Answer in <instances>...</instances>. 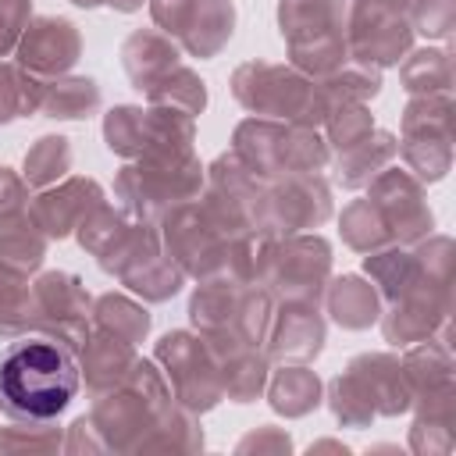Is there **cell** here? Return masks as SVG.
<instances>
[{
    "label": "cell",
    "mask_w": 456,
    "mask_h": 456,
    "mask_svg": "<svg viewBox=\"0 0 456 456\" xmlns=\"http://www.w3.org/2000/svg\"><path fill=\"white\" fill-rule=\"evenodd\" d=\"M103 142L110 153L135 160L146 150V107L118 103L103 114Z\"/></svg>",
    "instance_id": "obj_42"
},
{
    "label": "cell",
    "mask_w": 456,
    "mask_h": 456,
    "mask_svg": "<svg viewBox=\"0 0 456 456\" xmlns=\"http://www.w3.org/2000/svg\"><path fill=\"white\" fill-rule=\"evenodd\" d=\"M346 367L363 381V388H367L378 417L410 413L413 392L406 385V374H403V363H399L395 353H360Z\"/></svg>",
    "instance_id": "obj_18"
},
{
    "label": "cell",
    "mask_w": 456,
    "mask_h": 456,
    "mask_svg": "<svg viewBox=\"0 0 456 456\" xmlns=\"http://www.w3.org/2000/svg\"><path fill=\"white\" fill-rule=\"evenodd\" d=\"M160 246L164 253L185 271V278H210V274H224V256H228V235L214 224V217L203 210L200 196L175 203L160 221Z\"/></svg>",
    "instance_id": "obj_9"
},
{
    "label": "cell",
    "mask_w": 456,
    "mask_h": 456,
    "mask_svg": "<svg viewBox=\"0 0 456 456\" xmlns=\"http://www.w3.org/2000/svg\"><path fill=\"white\" fill-rule=\"evenodd\" d=\"M14 64H21L25 71L39 75V78H57L68 75L75 68V61L82 57V32L71 18L61 14H39L25 25L18 46H14Z\"/></svg>",
    "instance_id": "obj_14"
},
{
    "label": "cell",
    "mask_w": 456,
    "mask_h": 456,
    "mask_svg": "<svg viewBox=\"0 0 456 456\" xmlns=\"http://www.w3.org/2000/svg\"><path fill=\"white\" fill-rule=\"evenodd\" d=\"M367 200L378 207L392 242H417L424 235H431L435 228V214L428 207V192L424 182L413 178L406 167L388 164L385 171H378L367 182Z\"/></svg>",
    "instance_id": "obj_11"
},
{
    "label": "cell",
    "mask_w": 456,
    "mask_h": 456,
    "mask_svg": "<svg viewBox=\"0 0 456 456\" xmlns=\"http://www.w3.org/2000/svg\"><path fill=\"white\" fill-rule=\"evenodd\" d=\"M64 449V431L46 420V424H28L14 420L0 428V452H57Z\"/></svg>",
    "instance_id": "obj_46"
},
{
    "label": "cell",
    "mask_w": 456,
    "mask_h": 456,
    "mask_svg": "<svg viewBox=\"0 0 456 456\" xmlns=\"http://www.w3.org/2000/svg\"><path fill=\"white\" fill-rule=\"evenodd\" d=\"M135 360H139V353L132 342H121V338L93 328V335L78 349V370H82L89 395H100V392L121 385L128 378V370L135 367Z\"/></svg>",
    "instance_id": "obj_20"
},
{
    "label": "cell",
    "mask_w": 456,
    "mask_h": 456,
    "mask_svg": "<svg viewBox=\"0 0 456 456\" xmlns=\"http://www.w3.org/2000/svg\"><path fill=\"white\" fill-rule=\"evenodd\" d=\"M46 246H50V239L32 221L28 207L0 217V267L7 274H14V278L36 274L46 260Z\"/></svg>",
    "instance_id": "obj_24"
},
{
    "label": "cell",
    "mask_w": 456,
    "mask_h": 456,
    "mask_svg": "<svg viewBox=\"0 0 456 456\" xmlns=\"http://www.w3.org/2000/svg\"><path fill=\"white\" fill-rule=\"evenodd\" d=\"M71 4H75V7H86V11H93V7H100L103 0H71Z\"/></svg>",
    "instance_id": "obj_56"
},
{
    "label": "cell",
    "mask_w": 456,
    "mask_h": 456,
    "mask_svg": "<svg viewBox=\"0 0 456 456\" xmlns=\"http://www.w3.org/2000/svg\"><path fill=\"white\" fill-rule=\"evenodd\" d=\"M78 385V353L50 335H21L0 349V413L11 420H57Z\"/></svg>",
    "instance_id": "obj_1"
},
{
    "label": "cell",
    "mask_w": 456,
    "mask_h": 456,
    "mask_svg": "<svg viewBox=\"0 0 456 456\" xmlns=\"http://www.w3.org/2000/svg\"><path fill=\"white\" fill-rule=\"evenodd\" d=\"M321 96L328 100V107H349V103H367L381 93V68L363 64V61H346L335 71L314 78Z\"/></svg>",
    "instance_id": "obj_34"
},
{
    "label": "cell",
    "mask_w": 456,
    "mask_h": 456,
    "mask_svg": "<svg viewBox=\"0 0 456 456\" xmlns=\"http://www.w3.org/2000/svg\"><path fill=\"white\" fill-rule=\"evenodd\" d=\"M242 281L228 274H210L200 278L196 292L189 296V321L196 331H232L239 299H242Z\"/></svg>",
    "instance_id": "obj_26"
},
{
    "label": "cell",
    "mask_w": 456,
    "mask_h": 456,
    "mask_svg": "<svg viewBox=\"0 0 456 456\" xmlns=\"http://www.w3.org/2000/svg\"><path fill=\"white\" fill-rule=\"evenodd\" d=\"M207 167L196 150L189 153H146L128 160L114 178V200L128 221L157 224L175 203L196 200L203 192Z\"/></svg>",
    "instance_id": "obj_3"
},
{
    "label": "cell",
    "mask_w": 456,
    "mask_h": 456,
    "mask_svg": "<svg viewBox=\"0 0 456 456\" xmlns=\"http://www.w3.org/2000/svg\"><path fill=\"white\" fill-rule=\"evenodd\" d=\"M107 7H114V11H121V14H132V11H139L146 0H103Z\"/></svg>",
    "instance_id": "obj_53"
},
{
    "label": "cell",
    "mask_w": 456,
    "mask_h": 456,
    "mask_svg": "<svg viewBox=\"0 0 456 456\" xmlns=\"http://www.w3.org/2000/svg\"><path fill=\"white\" fill-rule=\"evenodd\" d=\"M331 185L321 175H281L267 182V235L314 232L331 217Z\"/></svg>",
    "instance_id": "obj_12"
},
{
    "label": "cell",
    "mask_w": 456,
    "mask_h": 456,
    "mask_svg": "<svg viewBox=\"0 0 456 456\" xmlns=\"http://www.w3.org/2000/svg\"><path fill=\"white\" fill-rule=\"evenodd\" d=\"M14 46H18V39L0 25V57H11V53H14Z\"/></svg>",
    "instance_id": "obj_54"
},
{
    "label": "cell",
    "mask_w": 456,
    "mask_h": 456,
    "mask_svg": "<svg viewBox=\"0 0 456 456\" xmlns=\"http://www.w3.org/2000/svg\"><path fill=\"white\" fill-rule=\"evenodd\" d=\"M153 360L160 363L178 406H185L192 413H207L224 399L217 360H214V353L200 331L160 335V342L153 346Z\"/></svg>",
    "instance_id": "obj_8"
},
{
    "label": "cell",
    "mask_w": 456,
    "mask_h": 456,
    "mask_svg": "<svg viewBox=\"0 0 456 456\" xmlns=\"http://www.w3.org/2000/svg\"><path fill=\"white\" fill-rule=\"evenodd\" d=\"M331 278V242L317 232H296L271 239L260 285L281 303H321Z\"/></svg>",
    "instance_id": "obj_7"
},
{
    "label": "cell",
    "mask_w": 456,
    "mask_h": 456,
    "mask_svg": "<svg viewBox=\"0 0 456 456\" xmlns=\"http://www.w3.org/2000/svg\"><path fill=\"white\" fill-rule=\"evenodd\" d=\"M128 217H125V210L121 207H110L107 200L103 203H96L82 221H78V228H75V239H78V246L89 253V256H103L125 232H128Z\"/></svg>",
    "instance_id": "obj_44"
},
{
    "label": "cell",
    "mask_w": 456,
    "mask_h": 456,
    "mask_svg": "<svg viewBox=\"0 0 456 456\" xmlns=\"http://www.w3.org/2000/svg\"><path fill=\"white\" fill-rule=\"evenodd\" d=\"M146 103L150 107H175V110H185L196 118L207 107V82L192 68L178 64L146 89Z\"/></svg>",
    "instance_id": "obj_38"
},
{
    "label": "cell",
    "mask_w": 456,
    "mask_h": 456,
    "mask_svg": "<svg viewBox=\"0 0 456 456\" xmlns=\"http://www.w3.org/2000/svg\"><path fill=\"white\" fill-rule=\"evenodd\" d=\"M196 4L200 0H150V18L164 36H171L178 43V36L189 28V21L196 14Z\"/></svg>",
    "instance_id": "obj_49"
},
{
    "label": "cell",
    "mask_w": 456,
    "mask_h": 456,
    "mask_svg": "<svg viewBox=\"0 0 456 456\" xmlns=\"http://www.w3.org/2000/svg\"><path fill=\"white\" fill-rule=\"evenodd\" d=\"M235 452H292V438L285 428H274V424H260L256 431H249Z\"/></svg>",
    "instance_id": "obj_50"
},
{
    "label": "cell",
    "mask_w": 456,
    "mask_h": 456,
    "mask_svg": "<svg viewBox=\"0 0 456 456\" xmlns=\"http://www.w3.org/2000/svg\"><path fill=\"white\" fill-rule=\"evenodd\" d=\"M36 324H39V306H36L32 281L11 278L7 285H0V342L28 335L36 331Z\"/></svg>",
    "instance_id": "obj_43"
},
{
    "label": "cell",
    "mask_w": 456,
    "mask_h": 456,
    "mask_svg": "<svg viewBox=\"0 0 456 456\" xmlns=\"http://www.w3.org/2000/svg\"><path fill=\"white\" fill-rule=\"evenodd\" d=\"M331 160V150L317 128L289 125L281 135V175H317Z\"/></svg>",
    "instance_id": "obj_39"
},
{
    "label": "cell",
    "mask_w": 456,
    "mask_h": 456,
    "mask_svg": "<svg viewBox=\"0 0 456 456\" xmlns=\"http://www.w3.org/2000/svg\"><path fill=\"white\" fill-rule=\"evenodd\" d=\"M324 338H328V324L314 303L278 299L260 349L271 363H314L324 349Z\"/></svg>",
    "instance_id": "obj_15"
},
{
    "label": "cell",
    "mask_w": 456,
    "mask_h": 456,
    "mask_svg": "<svg viewBox=\"0 0 456 456\" xmlns=\"http://www.w3.org/2000/svg\"><path fill=\"white\" fill-rule=\"evenodd\" d=\"M452 417H435V413H417L410 428V449L420 456L431 452H449L452 449Z\"/></svg>",
    "instance_id": "obj_48"
},
{
    "label": "cell",
    "mask_w": 456,
    "mask_h": 456,
    "mask_svg": "<svg viewBox=\"0 0 456 456\" xmlns=\"http://www.w3.org/2000/svg\"><path fill=\"white\" fill-rule=\"evenodd\" d=\"M399 157V139L385 128H374L367 139H360L356 146L335 153V175L346 189H367V182L385 171L392 160Z\"/></svg>",
    "instance_id": "obj_27"
},
{
    "label": "cell",
    "mask_w": 456,
    "mask_h": 456,
    "mask_svg": "<svg viewBox=\"0 0 456 456\" xmlns=\"http://www.w3.org/2000/svg\"><path fill=\"white\" fill-rule=\"evenodd\" d=\"M399 82L410 96L449 93L452 89V57H449V50H438V46L410 50L399 61Z\"/></svg>",
    "instance_id": "obj_35"
},
{
    "label": "cell",
    "mask_w": 456,
    "mask_h": 456,
    "mask_svg": "<svg viewBox=\"0 0 456 456\" xmlns=\"http://www.w3.org/2000/svg\"><path fill=\"white\" fill-rule=\"evenodd\" d=\"M392 4H399V7H403V11H406V7H410V4H413V0H392Z\"/></svg>",
    "instance_id": "obj_57"
},
{
    "label": "cell",
    "mask_w": 456,
    "mask_h": 456,
    "mask_svg": "<svg viewBox=\"0 0 456 456\" xmlns=\"http://www.w3.org/2000/svg\"><path fill=\"white\" fill-rule=\"evenodd\" d=\"M139 452H203V424L200 413L171 403L157 424L139 442Z\"/></svg>",
    "instance_id": "obj_33"
},
{
    "label": "cell",
    "mask_w": 456,
    "mask_h": 456,
    "mask_svg": "<svg viewBox=\"0 0 456 456\" xmlns=\"http://www.w3.org/2000/svg\"><path fill=\"white\" fill-rule=\"evenodd\" d=\"M281 135H285V121L274 118H242L232 132V153L260 178V182H274L281 178Z\"/></svg>",
    "instance_id": "obj_21"
},
{
    "label": "cell",
    "mask_w": 456,
    "mask_h": 456,
    "mask_svg": "<svg viewBox=\"0 0 456 456\" xmlns=\"http://www.w3.org/2000/svg\"><path fill=\"white\" fill-rule=\"evenodd\" d=\"M328 410H331V417L342 424V428H370L374 424V403H370V395H367V388H363V381L346 367L342 374H335L331 381H328Z\"/></svg>",
    "instance_id": "obj_41"
},
{
    "label": "cell",
    "mask_w": 456,
    "mask_h": 456,
    "mask_svg": "<svg viewBox=\"0 0 456 456\" xmlns=\"http://www.w3.org/2000/svg\"><path fill=\"white\" fill-rule=\"evenodd\" d=\"M232 96L256 118H274L306 128H321L331 114L328 100L321 96L310 75L296 71L292 64H274L260 57L232 71Z\"/></svg>",
    "instance_id": "obj_4"
},
{
    "label": "cell",
    "mask_w": 456,
    "mask_h": 456,
    "mask_svg": "<svg viewBox=\"0 0 456 456\" xmlns=\"http://www.w3.org/2000/svg\"><path fill=\"white\" fill-rule=\"evenodd\" d=\"M399 363H403V374H406V385H410L413 399H424V395L456 388V378H452V349H449L445 328L435 338H424V342L406 346V356Z\"/></svg>",
    "instance_id": "obj_23"
},
{
    "label": "cell",
    "mask_w": 456,
    "mask_h": 456,
    "mask_svg": "<svg viewBox=\"0 0 456 456\" xmlns=\"http://www.w3.org/2000/svg\"><path fill=\"white\" fill-rule=\"evenodd\" d=\"M349 61L392 68L413 50L410 14L392 0H335Z\"/></svg>",
    "instance_id": "obj_6"
},
{
    "label": "cell",
    "mask_w": 456,
    "mask_h": 456,
    "mask_svg": "<svg viewBox=\"0 0 456 456\" xmlns=\"http://www.w3.org/2000/svg\"><path fill=\"white\" fill-rule=\"evenodd\" d=\"M171 403H175V392L160 363L139 356L121 385L93 395L89 420L107 452H139V442Z\"/></svg>",
    "instance_id": "obj_2"
},
{
    "label": "cell",
    "mask_w": 456,
    "mask_h": 456,
    "mask_svg": "<svg viewBox=\"0 0 456 456\" xmlns=\"http://www.w3.org/2000/svg\"><path fill=\"white\" fill-rule=\"evenodd\" d=\"M267 403L278 417H306L324 403V381L317 378V370H310L306 363H281V370H274L267 378Z\"/></svg>",
    "instance_id": "obj_25"
},
{
    "label": "cell",
    "mask_w": 456,
    "mask_h": 456,
    "mask_svg": "<svg viewBox=\"0 0 456 456\" xmlns=\"http://www.w3.org/2000/svg\"><path fill=\"white\" fill-rule=\"evenodd\" d=\"M96 203H103V185H100L96 178L71 175V178H61L57 185H50V189H39V192L28 200V214H32V221L43 228V235L53 242V239L75 235L78 221H82Z\"/></svg>",
    "instance_id": "obj_17"
},
{
    "label": "cell",
    "mask_w": 456,
    "mask_h": 456,
    "mask_svg": "<svg viewBox=\"0 0 456 456\" xmlns=\"http://www.w3.org/2000/svg\"><path fill=\"white\" fill-rule=\"evenodd\" d=\"M235 32V4L232 0H200L189 28L178 36V46L200 61L217 57Z\"/></svg>",
    "instance_id": "obj_28"
},
{
    "label": "cell",
    "mask_w": 456,
    "mask_h": 456,
    "mask_svg": "<svg viewBox=\"0 0 456 456\" xmlns=\"http://www.w3.org/2000/svg\"><path fill=\"white\" fill-rule=\"evenodd\" d=\"M338 232H342V242L349 246V249H356V253H374V249H381V246H388L392 242V235H388V228H385V221H381V214H378V207L363 196V200H349L346 207H342V214H338Z\"/></svg>",
    "instance_id": "obj_40"
},
{
    "label": "cell",
    "mask_w": 456,
    "mask_h": 456,
    "mask_svg": "<svg viewBox=\"0 0 456 456\" xmlns=\"http://www.w3.org/2000/svg\"><path fill=\"white\" fill-rule=\"evenodd\" d=\"M374 114L367 110V103H349V107H335L324 121V132H328V150L342 153L349 146H356L360 139H367L374 132Z\"/></svg>",
    "instance_id": "obj_45"
},
{
    "label": "cell",
    "mask_w": 456,
    "mask_h": 456,
    "mask_svg": "<svg viewBox=\"0 0 456 456\" xmlns=\"http://www.w3.org/2000/svg\"><path fill=\"white\" fill-rule=\"evenodd\" d=\"M28 200H32L28 182H25L14 167L0 164V217H7V214H14V210H25Z\"/></svg>",
    "instance_id": "obj_51"
},
{
    "label": "cell",
    "mask_w": 456,
    "mask_h": 456,
    "mask_svg": "<svg viewBox=\"0 0 456 456\" xmlns=\"http://www.w3.org/2000/svg\"><path fill=\"white\" fill-rule=\"evenodd\" d=\"M449 314H452V281H424L410 292H403L399 299H392L388 306H381V331L385 342L406 349L413 342L435 338L442 328H449Z\"/></svg>",
    "instance_id": "obj_13"
},
{
    "label": "cell",
    "mask_w": 456,
    "mask_h": 456,
    "mask_svg": "<svg viewBox=\"0 0 456 456\" xmlns=\"http://www.w3.org/2000/svg\"><path fill=\"white\" fill-rule=\"evenodd\" d=\"M46 78L25 71L21 64L0 61V125H11L14 118H32L43 107Z\"/></svg>",
    "instance_id": "obj_36"
},
{
    "label": "cell",
    "mask_w": 456,
    "mask_h": 456,
    "mask_svg": "<svg viewBox=\"0 0 456 456\" xmlns=\"http://www.w3.org/2000/svg\"><path fill=\"white\" fill-rule=\"evenodd\" d=\"M324 306H328V314H331V321L338 328L367 331L370 324H378L385 303H381V296H378L370 278H363V274H338V278H328Z\"/></svg>",
    "instance_id": "obj_22"
},
{
    "label": "cell",
    "mask_w": 456,
    "mask_h": 456,
    "mask_svg": "<svg viewBox=\"0 0 456 456\" xmlns=\"http://www.w3.org/2000/svg\"><path fill=\"white\" fill-rule=\"evenodd\" d=\"M32 292H36V306H39L36 331H43L78 353L86 346V338L93 335V296L82 285V278L71 271H43L32 281Z\"/></svg>",
    "instance_id": "obj_10"
},
{
    "label": "cell",
    "mask_w": 456,
    "mask_h": 456,
    "mask_svg": "<svg viewBox=\"0 0 456 456\" xmlns=\"http://www.w3.org/2000/svg\"><path fill=\"white\" fill-rule=\"evenodd\" d=\"M93 328L139 346L153 328V314L142 303L128 299L125 292H103L93 299Z\"/></svg>",
    "instance_id": "obj_31"
},
{
    "label": "cell",
    "mask_w": 456,
    "mask_h": 456,
    "mask_svg": "<svg viewBox=\"0 0 456 456\" xmlns=\"http://www.w3.org/2000/svg\"><path fill=\"white\" fill-rule=\"evenodd\" d=\"M399 157L420 182H442L452 167V132H403Z\"/></svg>",
    "instance_id": "obj_32"
},
{
    "label": "cell",
    "mask_w": 456,
    "mask_h": 456,
    "mask_svg": "<svg viewBox=\"0 0 456 456\" xmlns=\"http://www.w3.org/2000/svg\"><path fill=\"white\" fill-rule=\"evenodd\" d=\"M128 292H135L142 303H167L182 292L185 285V271L164 253V246L150 256H142L135 267H128L121 278H118Z\"/></svg>",
    "instance_id": "obj_30"
},
{
    "label": "cell",
    "mask_w": 456,
    "mask_h": 456,
    "mask_svg": "<svg viewBox=\"0 0 456 456\" xmlns=\"http://www.w3.org/2000/svg\"><path fill=\"white\" fill-rule=\"evenodd\" d=\"M200 335L217 360L224 399H232V403L260 399L267 388V378H271V360L264 356V349L242 342L235 331H200Z\"/></svg>",
    "instance_id": "obj_16"
},
{
    "label": "cell",
    "mask_w": 456,
    "mask_h": 456,
    "mask_svg": "<svg viewBox=\"0 0 456 456\" xmlns=\"http://www.w3.org/2000/svg\"><path fill=\"white\" fill-rule=\"evenodd\" d=\"M413 32L428 39H449L456 25V0H413L406 7Z\"/></svg>",
    "instance_id": "obj_47"
},
{
    "label": "cell",
    "mask_w": 456,
    "mask_h": 456,
    "mask_svg": "<svg viewBox=\"0 0 456 456\" xmlns=\"http://www.w3.org/2000/svg\"><path fill=\"white\" fill-rule=\"evenodd\" d=\"M178 64H182V46L160 28H135L121 43V68L139 93H146L157 78H164Z\"/></svg>",
    "instance_id": "obj_19"
},
{
    "label": "cell",
    "mask_w": 456,
    "mask_h": 456,
    "mask_svg": "<svg viewBox=\"0 0 456 456\" xmlns=\"http://www.w3.org/2000/svg\"><path fill=\"white\" fill-rule=\"evenodd\" d=\"M317 449H335V452H342V456L349 452V445H342V442H331V438H324V442H314V445H310V452H317Z\"/></svg>",
    "instance_id": "obj_55"
},
{
    "label": "cell",
    "mask_w": 456,
    "mask_h": 456,
    "mask_svg": "<svg viewBox=\"0 0 456 456\" xmlns=\"http://www.w3.org/2000/svg\"><path fill=\"white\" fill-rule=\"evenodd\" d=\"M68 171H71V139L68 135H39L21 160V178L36 192L57 185L61 178H68Z\"/></svg>",
    "instance_id": "obj_37"
},
{
    "label": "cell",
    "mask_w": 456,
    "mask_h": 456,
    "mask_svg": "<svg viewBox=\"0 0 456 456\" xmlns=\"http://www.w3.org/2000/svg\"><path fill=\"white\" fill-rule=\"evenodd\" d=\"M100 103H103V93H100L96 78H89V75H57V78H46L39 114L53 118V121H78V118L96 114Z\"/></svg>",
    "instance_id": "obj_29"
},
{
    "label": "cell",
    "mask_w": 456,
    "mask_h": 456,
    "mask_svg": "<svg viewBox=\"0 0 456 456\" xmlns=\"http://www.w3.org/2000/svg\"><path fill=\"white\" fill-rule=\"evenodd\" d=\"M278 32L289 46V64L310 78H321L349 61L335 0H281Z\"/></svg>",
    "instance_id": "obj_5"
},
{
    "label": "cell",
    "mask_w": 456,
    "mask_h": 456,
    "mask_svg": "<svg viewBox=\"0 0 456 456\" xmlns=\"http://www.w3.org/2000/svg\"><path fill=\"white\" fill-rule=\"evenodd\" d=\"M64 452H107L100 435H96V428H93V420H89V413L71 420V428L64 435Z\"/></svg>",
    "instance_id": "obj_52"
}]
</instances>
